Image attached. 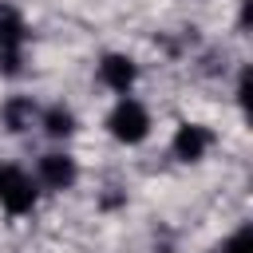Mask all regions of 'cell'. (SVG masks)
Returning <instances> with one entry per match:
<instances>
[{
    "mask_svg": "<svg viewBox=\"0 0 253 253\" xmlns=\"http://www.w3.org/2000/svg\"><path fill=\"white\" fill-rule=\"evenodd\" d=\"M0 206L8 213H32L36 210V182L20 166L0 162Z\"/></svg>",
    "mask_w": 253,
    "mask_h": 253,
    "instance_id": "obj_2",
    "label": "cell"
},
{
    "mask_svg": "<svg viewBox=\"0 0 253 253\" xmlns=\"http://www.w3.org/2000/svg\"><path fill=\"white\" fill-rule=\"evenodd\" d=\"M99 79H103L111 91L126 95V91L134 87V79H138V67H134V59H130V55L111 51V55H103V63H99Z\"/></svg>",
    "mask_w": 253,
    "mask_h": 253,
    "instance_id": "obj_4",
    "label": "cell"
},
{
    "mask_svg": "<svg viewBox=\"0 0 253 253\" xmlns=\"http://www.w3.org/2000/svg\"><path fill=\"white\" fill-rule=\"evenodd\" d=\"M43 130H47L51 138H67V134L75 130V115H71L67 107H51V111H43Z\"/></svg>",
    "mask_w": 253,
    "mask_h": 253,
    "instance_id": "obj_7",
    "label": "cell"
},
{
    "mask_svg": "<svg viewBox=\"0 0 253 253\" xmlns=\"http://www.w3.org/2000/svg\"><path fill=\"white\" fill-rule=\"evenodd\" d=\"M75 178H79L75 158H67V154H43V158H40V182H43V186L67 190V186H75Z\"/></svg>",
    "mask_w": 253,
    "mask_h": 253,
    "instance_id": "obj_6",
    "label": "cell"
},
{
    "mask_svg": "<svg viewBox=\"0 0 253 253\" xmlns=\"http://www.w3.org/2000/svg\"><path fill=\"white\" fill-rule=\"evenodd\" d=\"M210 142H213V134H210L206 126H198V123H182V126L174 130V154H178L182 162H198V158L210 150Z\"/></svg>",
    "mask_w": 253,
    "mask_h": 253,
    "instance_id": "obj_5",
    "label": "cell"
},
{
    "mask_svg": "<svg viewBox=\"0 0 253 253\" xmlns=\"http://www.w3.org/2000/svg\"><path fill=\"white\" fill-rule=\"evenodd\" d=\"M4 123H8V130H24L32 123V103L28 99H12L4 107Z\"/></svg>",
    "mask_w": 253,
    "mask_h": 253,
    "instance_id": "obj_8",
    "label": "cell"
},
{
    "mask_svg": "<svg viewBox=\"0 0 253 253\" xmlns=\"http://www.w3.org/2000/svg\"><path fill=\"white\" fill-rule=\"evenodd\" d=\"M107 130H111V138L134 146V142H142V138L150 134V115H146V107H142L138 99H126V95H123V99L115 103V111L107 115Z\"/></svg>",
    "mask_w": 253,
    "mask_h": 253,
    "instance_id": "obj_1",
    "label": "cell"
},
{
    "mask_svg": "<svg viewBox=\"0 0 253 253\" xmlns=\"http://www.w3.org/2000/svg\"><path fill=\"white\" fill-rule=\"evenodd\" d=\"M24 20L16 8H0V71L16 75L24 63Z\"/></svg>",
    "mask_w": 253,
    "mask_h": 253,
    "instance_id": "obj_3",
    "label": "cell"
},
{
    "mask_svg": "<svg viewBox=\"0 0 253 253\" xmlns=\"http://www.w3.org/2000/svg\"><path fill=\"white\" fill-rule=\"evenodd\" d=\"M221 253H253V229H249V225H241V229L221 245Z\"/></svg>",
    "mask_w": 253,
    "mask_h": 253,
    "instance_id": "obj_9",
    "label": "cell"
}]
</instances>
